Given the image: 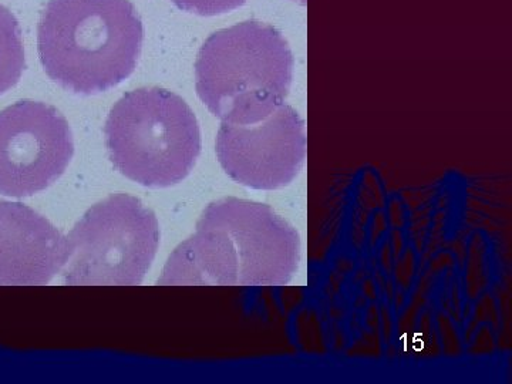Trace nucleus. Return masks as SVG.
I'll return each instance as SVG.
<instances>
[{"mask_svg": "<svg viewBox=\"0 0 512 384\" xmlns=\"http://www.w3.org/2000/svg\"><path fill=\"white\" fill-rule=\"evenodd\" d=\"M247 0H173L177 8L200 16H217L231 12Z\"/></svg>", "mask_w": 512, "mask_h": 384, "instance_id": "10", "label": "nucleus"}, {"mask_svg": "<svg viewBox=\"0 0 512 384\" xmlns=\"http://www.w3.org/2000/svg\"><path fill=\"white\" fill-rule=\"evenodd\" d=\"M66 254V237L52 222L20 202L0 201V285L49 284Z\"/></svg>", "mask_w": 512, "mask_h": 384, "instance_id": "8", "label": "nucleus"}, {"mask_svg": "<svg viewBox=\"0 0 512 384\" xmlns=\"http://www.w3.org/2000/svg\"><path fill=\"white\" fill-rule=\"evenodd\" d=\"M104 136L114 167L144 187L183 183L201 154L194 111L183 97L160 87L124 94L107 117Z\"/></svg>", "mask_w": 512, "mask_h": 384, "instance_id": "4", "label": "nucleus"}, {"mask_svg": "<svg viewBox=\"0 0 512 384\" xmlns=\"http://www.w3.org/2000/svg\"><path fill=\"white\" fill-rule=\"evenodd\" d=\"M66 244V284L140 285L156 258L160 225L136 197L114 194L83 215Z\"/></svg>", "mask_w": 512, "mask_h": 384, "instance_id": "5", "label": "nucleus"}, {"mask_svg": "<svg viewBox=\"0 0 512 384\" xmlns=\"http://www.w3.org/2000/svg\"><path fill=\"white\" fill-rule=\"evenodd\" d=\"M26 69L25 46L19 22L0 5V96L18 84Z\"/></svg>", "mask_w": 512, "mask_h": 384, "instance_id": "9", "label": "nucleus"}, {"mask_svg": "<svg viewBox=\"0 0 512 384\" xmlns=\"http://www.w3.org/2000/svg\"><path fill=\"white\" fill-rule=\"evenodd\" d=\"M293 80L291 47L274 26L247 20L212 33L195 62L202 103L224 123H252L285 103Z\"/></svg>", "mask_w": 512, "mask_h": 384, "instance_id": "3", "label": "nucleus"}, {"mask_svg": "<svg viewBox=\"0 0 512 384\" xmlns=\"http://www.w3.org/2000/svg\"><path fill=\"white\" fill-rule=\"evenodd\" d=\"M215 150L235 183L252 190H281L298 178L305 165V123L285 103L252 123L222 121Z\"/></svg>", "mask_w": 512, "mask_h": 384, "instance_id": "7", "label": "nucleus"}, {"mask_svg": "<svg viewBox=\"0 0 512 384\" xmlns=\"http://www.w3.org/2000/svg\"><path fill=\"white\" fill-rule=\"evenodd\" d=\"M301 262V237L261 202L224 198L168 259L160 285H288Z\"/></svg>", "mask_w": 512, "mask_h": 384, "instance_id": "1", "label": "nucleus"}, {"mask_svg": "<svg viewBox=\"0 0 512 384\" xmlns=\"http://www.w3.org/2000/svg\"><path fill=\"white\" fill-rule=\"evenodd\" d=\"M72 128L42 101H18L0 111V194L23 198L46 190L69 167Z\"/></svg>", "mask_w": 512, "mask_h": 384, "instance_id": "6", "label": "nucleus"}, {"mask_svg": "<svg viewBox=\"0 0 512 384\" xmlns=\"http://www.w3.org/2000/svg\"><path fill=\"white\" fill-rule=\"evenodd\" d=\"M143 40V22L130 0H49L37 28L47 76L84 96L128 79Z\"/></svg>", "mask_w": 512, "mask_h": 384, "instance_id": "2", "label": "nucleus"}]
</instances>
